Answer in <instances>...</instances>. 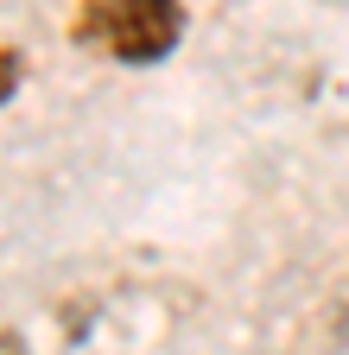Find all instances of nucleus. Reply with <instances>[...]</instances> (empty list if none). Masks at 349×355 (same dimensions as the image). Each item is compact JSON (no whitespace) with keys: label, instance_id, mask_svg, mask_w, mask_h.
Returning <instances> with one entry per match:
<instances>
[{"label":"nucleus","instance_id":"2","mask_svg":"<svg viewBox=\"0 0 349 355\" xmlns=\"http://www.w3.org/2000/svg\"><path fill=\"white\" fill-rule=\"evenodd\" d=\"M19 83H26V58L13 51V44H0V108L19 96Z\"/></svg>","mask_w":349,"mask_h":355},{"label":"nucleus","instance_id":"1","mask_svg":"<svg viewBox=\"0 0 349 355\" xmlns=\"http://www.w3.org/2000/svg\"><path fill=\"white\" fill-rule=\"evenodd\" d=\"M191 32L185 0H76L70 7V44L102 64L146 70L165 64Z\"/></svg>","mask_w":349,"mask_h":355}]
</instances>
